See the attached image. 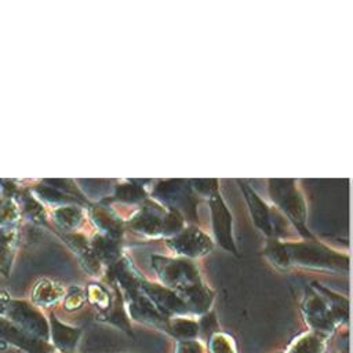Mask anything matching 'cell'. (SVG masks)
I'll use <instances>...</instances> for the list:
<instances>
[{"instance_id":"obj_1","label":"cell","mask_w":353,"mask_h":353,"mask_svg":"<svg viewBox=\"0 0 353 353\" xmlns=\"http://www.w3.org/2000/svg\"><path fill=\"white\" fill-rule=\"evenodd\" d=\"M324 338L325 336L317 332L303 334L296 339H294L284 353H324L325 350Z\"/></svg>"},{"instance_id":"obj_2","label":"cell","mask_w":353,"mask_h":353,"mask_svg":"<svg viewBox=\"0 0 353 353\" xmlns=\"http://www.w3.org/2000/svg\"><path fill=\"white\" fill-rule=\"evenodd\" d=\"M208 353H237V349L230 335L218 332L208 339Z\"/></svg>"},{"instance_id":"obj_3","label":"cell","mask_w":353,"mask_h":353,"mask_svg":"<svg viewBox=\"0 0 353 353\" xmlns=\"http://www.w3.org/2000/svg\"><path fill=\"white\" fill-rule=\"evenodd\" d=\"M79 339V331L65 327H57L54 332V343L58 349L65 350V353L74 349Z\"/></svg>"},{"instance_id":"obj_4","label":"cell","mask_w":353,"mask_h":353,"mask_svg":"<svg viewBox=\"0 0 353 353\" xmlns=\"http://www.w3.org/2000/svg\"><path fill=\"white\" fill-rule=\"evenodd\" d=\"M175 353H205V349L200 342L188 339L178 342Z\"/></svg>"},{"instance_id":"obj_5","label":"cell","mask_w":353,"mask_h":353,"mask_svg":"<svg viewBox=\"0 0 353 353\" xmlns=\"http://www.w3.org/2000/svg\"><path fill=\"white\" fill-rule=\"evenodd\" d=\"M332 353H336V352H332Z\"/></svg>"}]
</instances>
